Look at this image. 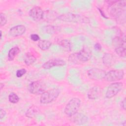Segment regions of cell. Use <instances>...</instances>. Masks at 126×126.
Here are the masks:
<instances>
[{"mask_svg":"<svg viewBox=\"0 0 126 126\" xmlns=\"http://www.w3.org/2000/svg\"><path fill=\"white\" fill-rule=\"evenodd\" d=\"M108 4L109 13L112 16L119 19L121 15L125 14L126 1H106Z\"/></svg>","mask_w":126,"mask_h":126,"instance_id":"1","label":"cell"},{"mask_svg":"<svg viewBox=\"0 0 126 126\" xmlns=\"http://www.w3.org/2000/svg\"><path fill=\"white\" fill-rule=\"evenodd\" d=\"M126 98L125 97L120 102V106L122 107V108L123 109H124V110H126Z\"/></svg>","mask_w":126,"mask_h":126,"instance_id":"29","label":"cell"},{"mask_svg":"<svg viewBox=\"0 0 126 126\" xmlns=\"http://www.w3.org/2000/svg\"><path fill=\"white\" fill-rule=\"evenodd\" d=\"M27 72V70L25 68H22L20 69H18L16 72V76L18 78H20L22 77L24 75H25Z\"/></svg>","mask_w":126,"mask_h":126,"instance_id":"27","label":"cell"},{"mask_svg":"<svg viewBox=\"0 0 126 126\" xmlns=\"http://www.w3.org/2000/svg\"><path fill=\"white\" fill-rule=\"evenodd\" d=\"M46 15L47 16H45L46 18H47V20H54L55 19H56V18H58L59 16H57V13L54 12V11H47V12L45 13Z\"/></svg>","mask_w":126,"mask_h":126,"instance_id":"25","label":"cell"},{"mask_svg":"<svg viewBox=\"0 0 126 126\" xmlns=\"http://www.w3.org/2000/svg\"><path fill=\"white\" fill-rule=\"evenodd\" d=\"M125 72L123 70L115 69L107 72L104 79L108 82H115L123 79Z\"/></svg>","mask_w":126,"mask_h":126,"instance_id":"8","label":"cell"},{"mask_svg":"<svg viewBox=\"0 0 126 126\" xmlns=\"http://www.w3.org/2000/svg\"><path fill=\"white\" fill-rule=\"evenodd\" d=\"M44 11L39 6H34L32 7L29 12V16L35 21L40 20L43 19Z\"/></svg>","mask_w":126,"mask_h":126,"instance_id":"11","label":"cell"},{"mask_svg":"<svg viewBox=\"0 0 126 126\" xmlns=\"http://www.w3.org/2000/svg\"><path fill=\"white\" fill-rule=\"evenodd\" d=\"M0 27H2L4 26L7 23V17L4 13L1 12L0 14Z\"/></svg>","mask_w":126,"mask_h":126,"instance_id":"26","label":"cell"},{"mask_svg":"<svg viewBox=\"0 0 126 126\" xmlns=\"http://www.w3.org/2000/svg\"><path fill=\"white\" fill-rule=\"evenodd\" d=\"M102 62L105 66L110 67L114 64L115 62V59L113 54L105 53L103 56Z\"/></svg>","mask_w":126,"mask_h":126,"instance_id":"15","label":"cell"},{"mask_svg":"<svg viewBox=\"0 0 126 126\" xmlns=\"http://www.w3.org/2000/svg\"><path fill=\"white\" fill-rule=\"evenodd\" d=\"M112 43L114 46H116V47L120 46H126L125 37L116 36L113 39Z\"/></svg>","mask_w":126,"mask_h":126,"instance_id":"21","label":"cell"},{"mask_svg":"<svg viewBox=\"0 0 126 126\" xmlns=\"http://www.w3.org/2000/svg\"><path fill=\"white\" fill-rule=\"evenodd\" d=\"M106 72L102 69L98 68H92L87 71V75L89 78L94 80H101L104 79Z\"/></svg>","mask_w":126,"mask_h":126,"instance_id":"9","label":"cell"},{"mask_svg":"<svg viewBox=\"0 0 126 126\" xmlns=\"http://www.w3.org/2000/svg\"><path fill=\"white\" fill-rule=\"evenodd\" d=\"M116 53L120 57L125 58L126 57V46H120L115 49Z\"/></svg>","mask_w":126,"mask_h":126,"instance_id":"23","label":"cell"},{"mask_svg":"<svg viewBox=\"0 0 126 126\" xmlns=\"http://www.w3.org/2000/svg\"><path fill=\"white\" fill-rule=\"evenodd\" d=\"M51 45V42L47 40H40L38 43V47L43 51L48 50Z\"/></svg>","mask_w":126,"mask_h":126,"instance_id":"22","label":"cell"},{"mask_svg":"<svg viewBox=\"0 0 126 126\" xmlns=\"http://www.w3.org/2000/svg\"><path fill=\"white\" fill-rule=\"evenodd\" d=\"M4 87V84H2V83H0V89L1 90Z\"/></svg>","mask_w":126,"mask_h":126,"instance_id":"33","label":"cell"},{"mask_svg":"<svg viewBox=\"0 0 126 126\" xmlns=\"http://www.w3.org/2000/svg\"><path fill=\"white\" fill-rule=\"evenodd\" d=\"M58 44L59 46L63 47L65 50L67 52H69L71 50V44L70 42L67 39H61L58 42Z\"/></svg>","mask_w":126,"mask_h":126,"instance_id":"19","label":"cell"},{"mask_svg":"<svg viewBox=\"0 0 126 126\" xmlns=\"http://www.w3.org/2000/svg\"><path fill=\"white\" fill-rule=\"evenodd\" d=\"M59 28L53 25H46L42 28V31L44 33L48 34H53L59 31Z\"/></svg>","mask_w":126,"mask_h":126,"instance_id":"17","label":"cell"},{"mask_svg":"<svg viewBox=\"0 0 126 126\" xmlns=\"http://www.w3.org/2000/svg\"><path fill=\"white\" fill-rule=\"evenodd\" d=\"M39 112V109L36 105H32L27 110L25 115L27 117L32 118L35 116Z\"/></svg>","mask_w":126,"mask_h":126,"instance_id":"16","label":"cell"},{"mask_svg":"<svg viewBox=\"0 0 126 126\" xmlns=\"http://www.w3.org/2000/svg\"><path fill=\"white\" fill-rule=\"evenodd\" d=\"M0 39H1V37H2V32L1 31H0Z\"/></svg>","mask_w":126,"mask_h":126,"instance_id":"34","label":"cell"},{"mask_svg":"<svg viewBox=\"0 0 126 126\" xmlns=\"http://www.w3.org/2000/svg\"><path fill=\"white\" fill-rule=\"evenodd\" d=\"M30 38L33 41H39L40 39V36L37 34H35V33H33V34H31Z\"/></svg>","mask_w":126,"mask_h":126,"instance_id":"28","label":"cell"},{"mask_svg":"<svg viewBox=\"0 0 126 126\" xmlns=\"http://www.w3.org/2000/svg\"><path fill=\"white\" fill-rule=\"evenodd\" d=\"M60 94V90L53 88L44 91L40 96V102L42 104H48L56 99Z\"/></svg>","mask_w":126,"mask_h":126,"instance_id":"5","label":"cell"},{"mask_svg":"<svg viewBox=\"0 0 126 126\" xmlns=\"http://www.w3.org/2000/svg\"><path fill=\"white\" fill-rule=\"evenodd\" d=\"M98 9L99 10V11H100V13H101V15H102V16H103V17H104L105 18H108V17L105 15V14L104 13V12H103V11H102L99 8H98Z\"/></svg>","mask_w":126,"mask_h":126,"instance_id":"32","label":"cell"},{"mask_svg":"<svg viewBox=\"0 0 126 126\" xmlns=\"http://www.w3.org/2000/svg\"><path fill=\"white\" fill-rule=\"evenodd\" d=\"M123 84L121 82H116L109 85L107 89L105 97L107 98H111L116 95L123 89Z\"/></svg>","mask_w":126,"mask_h":126,"instance_id":"7","label":"cell"},{"mask_svg":"<svg viewBox=\"0 0 126 126\" xmlns=\"http://www.w3.org/2000/svg\"><path fill=\"white\" fill-rule=\"evenodd\" d=\"M36 61V58L31 53H27L26 54L24 57V63L27 65L29 66L32 64Z\"/></svg>","mask_w":126,"mask_h":126,"instance_id":"20","label":"cell"},{"mask_svg":"<svg viewBox=\"0 0 126 126\" xmlns=\"http://www.w3.org/2000/svg\"><path fill=\"white\" fill-rule=\"evenodd\" d=\"M91 57V53L89 50L83 48L78 52L70 54L68 57V61L70 63L79 64L88 61Z\"/></svg>","mask_w":126,"mask_h":126,"instance_id":"2","label":"cell"},{"mask_svg":"<svg viewBox=\"0 0 126 126\" xmlns=\"http://www.w3.org/2000/svg\"><path fill=\"white\" fill-rule=\"evenodd\" d=\"M71 117L72 118V122L77 125H83L88 122V117L83 114L76 113Z\"/></svg>","mask_w":126,"mask_h":126,"instance_id":"14","label":"cell"},{"mask_svg":"<svg viewBox=\"0 0 126 126\" xmlns=\"http://www.w3.org/2000/svg\"><path fill=\"white\" fill-rule=\"evenodd\" d=\"M101 94V89L99 86H94L88 91L87 96L90 99L98 98Z\"/></svg>","mask_w":126,"mask_h":126,"instance_id":"13","label":"cell"},{"mask_svg":"<svg viewBox=\"0 0 126 126\" xmlns=\"http://www.w3.org/2000/svg\"><path fill=\"white\" fill-rule=\"evenodd\" d=\"M6 111L2 108L0 109V119H2L6 115Z\"/></svg>","mask_w":126,"mask_h":126,"instance_id":"30","label":"cell"},{"mask_svg":"<svg viewBox=\"0 0 126 126\" xmlns=\"http://www.w3.org/2000/svg\"><path fill=\"white\" fill-rule=\"evenodd\" d=\"M81 100L78 97H73L71 98L66 104L64 112L68 117H71L76 114L79 109L81 105Z\"/></svg>","mask_w":126,"mask_h":126,"instance_id":"4","label":"cell"},{"mask_svg":"<svg viewBox=\"0 0 126 126\" xmlns=\"http://www.w3.org/2000/svg\"><path fill=\"white\" fill-rule=\"evenodd\" d=\"M26 30V27L23 25H18L12 27L9 31V35L12 37H18L23 34Z\"/></svg>","mask_w":126,"mask_h":126,"instance_id":"12","label":"cell"},{"mask_svg":"<svg viewBox=\"0 0 126 126\" xmlns=\"http://www.w3.org/2000/svg\"><path fill=\"white\" fill-rule=\"evenodd\" d=\"M94 48L96 51H100L102 49V46L99 43H96L94 45Z\"/></svg>","mask_w":126,"mask_h":126,"instance_id":"31","label":"cell"},{"mask_svg":"<svg viewBox=\"0 0 126 126\" xmlns=\"http://www.w3.org/2000/svg\"><path fill=\"white\" fill-rule=\"evenodd\" d=\"M20 49L18 46H15L11 48L8 53V59L9 61H13L15 57L20 53Z\"/></svg>","mask_w":126,"mask_h":126,"instance_id":"18","label":"cell"},{"mask_svg":"<svg viewBox=\"0 0 126 126\" xmlns=\"http://www.w3.org/2000/svg\"><path fill=\"white\" fill-rule=\"evenodd\" d=\"M19 97L14 93H11L8 95V100L11 103H17L19 101Z\"/></svg>","mask_w":126,"mask_h":126,"instance_id":"24","label":"cell"},{"mask_svg":"<svg viewBox=\"0 0 126 126\" xmlns=\"http://www.w3.org/2000/svg\"><path fill=\"white\" fill-rule=\"evenodd\" d=\"M46 85L42 81L37 80L31 82L28 87L29 92L34 94H41L46 90Z\"/></svg>","mask_w":126,"mask_h":126,"instance_id":"6","label":"cell"},{"mask_svg":"<svg viewBox=\"0 0 126 126\" xmlns=\"http://www.w3.org/2000/svg\"><path fill=\"white\" fill-rule=\"evenodd\" d=\"M58 19L61 21L66 22L76 23H89V20L87 17L83 15H80L70 12L61 14L58 16Z\"/></svg>","mask_w":126,"mask_h":126,"instance_id":"3","label":"cell"},{"mask_svg":"<svg viewBox=\"0 0 126 126\" xmlns=\"http://www.w3.org/2000/svg\"><path fill=\"white\" fill-rule=\"evenodd\" d=\"M65 62L60 59H52L45 62L42 65L43 68L49 69L55 66H62L65 64Z\"/></svg>","mask_w":126,"mask_h":126,"instance_id":"10","label":"cell"}]
</instances>
